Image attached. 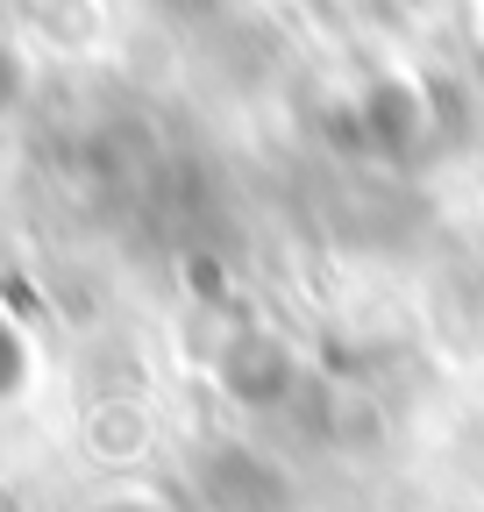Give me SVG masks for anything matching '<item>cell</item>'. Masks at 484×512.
Masks as SVG:
<instances>
[{
  "mask_svg": "<svg viewBox=\"0 0 484 512\" xmlns=\"http://www.w3.org/2000/svg\"><path fill=\"white\" fill-rule=\"evenodd\" d=\"M29 384H36V349H29V335L15 320L0 313V406H15Z\"/></svg>",
  "mask_w": 484,
  "mask_h": 512,
  "instance_id": "1",
  "label": "cell"
}]
</instances>
